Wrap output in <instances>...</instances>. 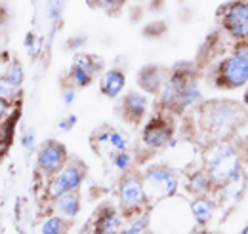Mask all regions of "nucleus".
I'll return each instance as SVG.
<instances>
[{
    "label": "nucleus",
    "mask_w": 248,
    "mask_h": 234,
    "mask_svg": "<svg viewBox=\"0 0 248 234\" xmlns=\"http://www.w3.org/2000/svg\"><path fill=\"white\" fill-rule=\"evenodd\" d=\"M67 162H69L67 146L58 139L44 141L36 150V170L48 179L56 176Z\"/></svg>",
    "instance_id": "11"
},
{
    "label": "nucleus",
    "mask_w": 248,
    "mask_h": 234,
    "mask_svg": "<svg viewBox=\"0 0 248 234\" xmlns=\"http://www.w3.org/2000/svg\"><path fill=\"white\" fill-rule=\"evenodd\" d=\"M25 48H36V36H34V32H29L27 36H25Z\"/></svg>",
    "instance_id": "33"
},
{
    "label": "nucleus",
    "mask_w": 248,
    "mask_h": 234,
    "mask_svg": "<svg viewBox=\"0 0 248 234\" xmlns=\"http://www.w3.org/2000/svg\"><path fill=\"white\" fill-rule=\"evenodd\" d=\"M88 4L97 10H105V12H119L117 0H88Z\"/></svg>",
    "instance_id": "25"
},
{
    "label": "nucleus",
    "mask_w": 248,
    "mask_h": 234,
    "mask_svg": "<svg viewBox=\"0 0 248 234\" xmlns=\"http://www.w3.org/2000/svg\"><path fill=\"white\" fill-rule=\"evenodd\" d=\"M193 234H212V233H208V231H204V229H202V231H195Z\"/></svg>",
    "instance_id": "35"
},
{
    "label": "nucleus",
    "mask_w": 248,
    "mask_h": 234,
    "mask_svg": "<svg viewBox=\"0 0 248 234\" xmlns=\"http://www.w3.org/2000/svg\"><path fill=\"white\" fill-rule=\"evenodd\" d=\"M101 73H103V59L93 54H77L69 67L67 82L69 86L77 89L88 88Z\"/></svg>",
    "instance_id": "10"
},
{
    "label": "nucleus",
    "mask_w": 248,
    "mask_h": 234,
    "mask_svg": "<svg viewBox=\"0 0 248 234\" xmlns=\"http://www.w3.org/2000/svg\"><path fill=\"white\" fill-rule=\"evenodd\" d=\"M86 179V166L78 158H69V162L63 166L56 176L48 181V194L50 198H56L65 192L78 190Z\"/></svg>",
    "instance_id": "9"
},
{
    "label": "nucleus",
    "mask_w": 248,
    "mask_h": 234,
    "mask_svg": "<svg viewBox=\"0 0 248 234\" xmlns=\"http://www.w3.org/2000/svg\"><path fill=\"white\" fill-rule=\"evenodd\" d=\"M149 229V211H141L136 215H130V221L121 227V231L117 234H145Z\"/></svg>",
    "instance_id": "20"
},
{
    "label": "nucleus",
    "mask_w": 248,
    "mask_h": 234,
    "mask_svg": "<svg viewBox=\"0 0 248 234\" xmlns=\"http://www.w3.org/2000/svg\"><path fill=\"white\" fill-rule=\"evenodd\" d=\"M147 113H149V97L141 89H130L124 95H121L119 115L124 122L138 126L145 120Z\"/></svg>",
    "instance_id": "13"
},
{
    "label": "nucleus",
    "mask_w": 248,
    "mask_h": 234,
    "mask_svg": "<svg viewBox=\"0 0 248 234\" xmlns=\"http://www.w3.org/2000/svg\"><path fill=\"white\" fill-rule=\"evenodd\" d=\"M80 207H82V202H80L78 190L65 192V194H60V196L52 198V209H54V213L63 217L65 221L77 219L78 213H80Z\"/></svg>",
    "instance_id": "17"
},
{
    "label": "nucleus",
    "mask_w": 248,
    "mask_h": 234,
    "mask_svg": "<svg viewBox=\"0 0 248 234\" xmlns=\"http://www.w3.org/2000/svg\"><path fill=\"white\" fill-rule=\"evenodd\" d=\"M10 111H12V103L0 97V120L8 117V115H10Z\"/></svg>",
    "instance_id": "32"
},
{
    "label": "nucleus",
    "mask_w": 248,
    "mask_h": 234,
    "mask_svg": "<svg viewBox=\"0 0 248 234\" xmlns=\"http://www.w3.org/2000/svg\"><path fill=\"white\" fill-rule=\"evenodd\" d=\"M111 164H113V168H115L117 172H121V174L132 172V168H134V156H132L130 150L117 152V154L111 156Z\"/></svg>",
    "instance_id": "23"
},
{
    "label": "nucleus",
    "mask_w": 248,
    "mask_h": 234,
    "mask_svg": "<svg viewBox=\"0 0 248 234\" xmlns=\"http://www.w3.org/2000/svg\"><path fill=\"white\" fill-rule=\"evenodd\" d=\"M123 227V211L121 207L107 204L99 207L92 223L93 234H117Z\"/></svg>",
    "instance_id": "14"
},
{
    "label": "nucleus",
    "mask_w": 248,
    "mask_h": 234,
    "mask_svg": "<svg viewBox=\"0 0 248 234\" xmlns=\"http://www.w3.org/2000/svg\"><path fill=\"white\" fill-rule=\"evenodd\" d=\"M40 234H67V221L54 213L40 225Z\"/></svg>",
    "instance_id": "22"
},
{
    "label": "nucleus",
    "mask_w": 248,
    "mask_h": 234,
    "mask_svg": "<svg viewBox=\"0 0 248 234\" xmlns=\"http://www.w3.org/2000/svg\"><path fill=\"white\" fill-rule=\"evenodd\" d=\"M241 234H248V223L243 227V231H241Z\"/></svg>",
    "instance_id": "36"
},
{
    "label": "nucleus",
    "mask_w": 248,
    "mask_h": 234,
    "mask_svg": "<svg viewBox=\"0 0 248 234\" xmlns=\"http://www.w3.org/2000/svg\"><path fill=\"white\" fill-rule=\"evenodd\" d=\"M92 146L99 154H107L111 158L117 152L130 150V139L123 130L105 124V126H99L92 133Z\"/></svg>",
    "instance_id": "12"
},
{
    "label": "nucleus",
    "mask_w": 248,
    "mask_h": 234,
    "mask_svg": "<svg viewBox=\"0 0 248 234\" xmlns=\"http://www.w3.org/2000/svg\"><path fill=\"white\" fill-rule=\"evenodd\" d=\"M77 122H78V118H77V115H73V113H69L67 117H63L62 120H60V124H58V128L62 130V132H71L75 126H77Z\"/></svg>",
    "instance_id": "28"
},
{
    "label": "nucleus",
    "mask_w": 248,
    "mask_h": 234,
    "mask_svg": "<svg viewBox=\"0 0 248 234\" xmlns=\"http://www.w3.org/2000/svg\"><path fill=\"white\" fill-rule=\"evenodd\" d=\"M187 192L195 198V196H212L216 192V187L212 183V179L204 170H197L193 174H189L186 183Z\"/></svg>",
    "instance_id": "19"
},
{
    "label": "nucleus",
    "mask_w": 248,
    "mask_h": 234,
    "mask_svg": "<svg viewBox=\"0 0 248 234\" xmlns=\"http://www.w3.org/2000/svg\"><path fill=\"white\" fill-rule=\"evenodd\" d=\"M195 74H197L195 67L191 63H187V61L178 63L176 67H172L168 71L164 86H162V89L156 95V103H158V109L162 113L178 115V107H180V99H182L184 88L189 82V78L195 76Z\"/></svg>",
    "instance_id": "5"
},
{
    "label": "nucleus",
    "mask_w": 248,
    "mask_h": 234,
    "mask_svg": "<svg viewBox=\"0 0 248 234\" xmlns=\"http://www.w3.org/2000/svg\"><path fill=\"white\" fill-rule=\"evenodd\" d=\"M237 146H239V152H241V158H243V164L248 166V133L243 139H237Z\"/></svg>",
    "instance_id": "31"
},
{
    "label": "nucleus",
    "mask_w": 248,
    "mask_h": 234,
    "mask_svg": "<svg viewBox=\"0 0 248 234\" xmlns=\"http://www.w3.org/2000/svg\"><path fill=\"white\" fill-rule=\"evenodd\" d=\"M189 207L197 227H206L216 215V200L212 196H195L189 200Z\"/></svg>",
    "instance_id": "18"
},
{
    "label": "nucleus",
    "mask_w": 248,
    "mask_h": 234,
    "mask_svg": "<svg viewBox=\"0 0 248 234\" xmlns=\"http://www.w3.org/2000/svg\"><path fill=\"white\" fill-rule=\"evenodd\" d=\"M243 166L237 139L216 141L204 148L202 170L212 179L216 190H239L241 179H245Z\"/></svg>",
    "instance_id": "2"
},
{
    "label": "nucleus",
    "mask_w": 248,
    "mask_h": 234,
    "mask_svg": "<svg viewBox=\"0 0 248 234\" xmlns=\"http://www.w3.org/2000/svg\"><path fill=\"white\" fill-rule=\"evenodd\" d=\"M164 30H166V25H164L162 21H153V23H149V25L143 29V34H145V36H160Z\"/></svg>",
    "instance_id": "27"
},
{
    "label": "nucleus",
    "mask_w": 248,
    "mask_h": 234,
    "mask_svg": "<svg viewBox=\"0 0 248 234\" xmlns=\"http://www.w3.org/2000/svg\"><path fill=\"white\" fill-rule=\"evenodd\" d=\"M86 40H88V38H86L84 34H75V36H71V38L67 40V48H69V50H73V52H77V50L84 48Z\"/></svg>",
    "instance_id": "29"
},
{
    "label": "nucleus",
    "mask_w": 248,
    "mask_h": 234,
    "mask_svg": "<svg viewBox=\"0 0 248 234\" xmlns=\"http://www.w3.org/2000/svg\"><path fill=\"white\" fill-rule=\"evenodd\" d=\"M140 174L143 179V187L149 202H160V200L172 198L180 190V177L174 172V168L166 164H149Z\"/></svg>",
    "instance_id": "4"
},
{
    "label": "nucleus",
    "mask_w": 248,
    "mask_h": 234,
    "mask_svg": "<svg viewBox=\"0 0 248 234\" xmlns=\"http://www.w3.org/2000/svg\"><path fill=\"white\" fill-rule=\"evenodd\" d=\"M117 198H119V207L126 215H136L141 211H147L149 207V198L143 187V179L140 172H126L119 179L117 185Z\"/></svg>",
    "instance_id": "6"
},
{
    "label": "nucleus",
    "mask_w": 248,
    "mask_h": 234,
    "mask_svg": "<svg viewBox=\"0 0 248 234\" xmlns=\"http://www.w3.org/2000/svg\"><path fill=\"white\" fill-rule=\"evenodd\" d=\"M141 145L151 152H158L176 145L174 124L168 113H156L141 128Z\"/></svg>",
    "instance_id": "8"
},
{
    "label": "nucleus",
    "mask_w": 248,
    "mask_h": 234,
    "mask_svg": "<svg viewBox=\"0 0 248 234\" xmlns=\"http://www.w3.org/2000/svg\"><path fill=\"white\" fill-rule=\"evenodd\" d=\"M19 95H21V88L14 86L4 74H0V97L10 101V103H14L16 99H19Z\"/></svg>",
    "instance_id": "24"
},
{
    "label": "nucleus",
    "mask_w": 248,
    "mask_h": 234,
    "mask_svg": "<svg viewBox=\"0 0 248 234\" xmlns=\"http://www.w3.org/2000/svg\"><path fill=\"white\" fill-rule=\"evenodd\" d=\"M248 122V109L243 101L229 99V97H217L210 101H202L195 109V126L201 139H204L206 145L225 141V139H237V133L245 128Z\"/></svg>",
    "instance_id": "1"
},
{
    "label": "nucleus",
    "mask_w": 248,
    "mask_h": 234,
    "mask_svg": "<svg viewBox=\"0 0 248 234\" xmlns=\"http://www.w3.org/2000/svg\"><path fill=\"white\" fill-rule=\"evenodd\" d=\"M126 89V73L119 67L107 69L99 74V91L109 99H119Z\"/></svg>",
    "instance_id": "16"
},
{
    "label": "nucleus",
    "mask_w": 248,
    "mask_h": 234,
    "mask_svg": "<svg viewBox=\"0 0 248 234\" xmlns=\"http://www.w3.org/2000/svg\"><path fill=\"white\" fill-rule=\"evenodd\" d=\"M75 99H77V88H73V86H69V88L63 89L62 93V101L65 107H71L73 103H75Z\"/></svg>",
    "instance_id": "30"
},
{
    "label": "nucleus",
    "mask_w": 248,
    "mask_h": 234,
    "mask_svg": "<svg viewBox=\"0 0 248 234\" xmlns=\"http://www.w3.org/2000/svg\"><path fill=\"white\" fill-rule=\"evenodd\" d=\"M217 23L233 42L248 40V0H229L217 8Z\"/></svg>",
    "instance_id": "7"
},
{
    "label": "nucleus",
    "mask_w": 248,
    "mask_h": 234,
    "mask_svg": "<svg viewBox=\"0 0 248 234\" xmlns=\"http://www.w3.org/2000/svg\"><path fill=\"white\" fill-rule=\"evenodd\" d=\"M14 86H17V88H21L23 86V80H25V69H23V65H21V61H17V59H12L8 65H6V69H4V73H2Z\"/></svg>",
    "instance_id": "21"
},
{
    "label": "nucleus",
    "mask_w": 248,
    "mask_h": 234,
    "mask_svg": "<svg viewBox=\"0 0 248 234\" xmlns=\"http://www.w3.org/2000/svg\"><path fill=\"white\" fill-rule=\"evenodd\" d=\"M166 76H168V69L160 65H145L138 71V86L143 93L158 95V91L164 86Z\"/></svg>",
    "instance_id": "15"
},
{
    "label": "nucleus",
    "mask_w": 248,
    "mask_h": 234,
    "mask_svg": "<svg viewBox=\"0 0 248 234\" xmlns=\"http://www.w3.org/2000/svg\"><path fill=\"white\" fill-rule=\"evenodd\" d=\"M248 82V40L235 42L231 52L217 61L212 69V84L217 89L235 91Z\"/></svg>",
    "instance_id": "3"
},
{
    "label": "nucleus",
    "mask_w": 248,
    "mask_h": 234,
    "mask_svg": "<svg viewBox=\"0 0 248 234\" xmlns=\"http://www.w3.org/2000/svg\"><path fill=\"white\" fill-rule=\"evenodd\" d=\"M243 105L248 109V82L245 84V88H243Z\"/></svg>",
    "instance_id": "34"
},
{
    "label": "nucleus",
    "mask_w": 248,
    "mask_h": 234,
    "mask_svg": "<svg viewBox=\"0 0 248 234\" xmlns=\"http://www.w3.org/2000/svg\"><path fill=\"white\" fill-rule=\"evenodd\" d=\"M34 145H36V133H34L32 128H27V130L21 133V146H23L25 150H32Z\"/></svg>",
    "instance_id": "26"
}]
</instances>
